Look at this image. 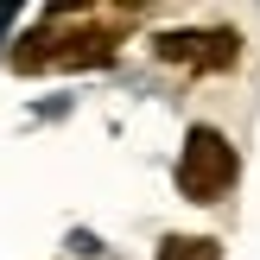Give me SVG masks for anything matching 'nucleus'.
<instances>
[{
	"label": "nucleus",
	"instance_id": "f257e3e1",
	"mask_svg": "<svg viewBox=\"0 0 260 260\" xmlns=\"http://www.w3.org/2000/svg\"><path fill=\"white\" fill-rule=\"evenodd\" d=\"M178 197L184 203H229L241 184V146L222 134L216 121H190L184 127V146H178Z\"/></svg>",
	"mask_w": 260,
	"mask_h": 260
},
{
	"label": "nucleus",
	"instance_id": "f03ea898",
	"mask_svg": "<svg viewBox=\"0 0 260 260\" xmlns=\"http://www.w3.org/2000/svg\"><path fill=\"white\" fill-rule=\"evenodd\" d=\"M152 57L178 63L190 76H222L241 63V32L235 25H184V32H159L152 38Z\"/></svg>",
	"mask_w": 260,
	"mask_h": 260
},
{
	"label": "nucleus",
	"instance_id": "7ed1b4c3",
	"mask_svg": "<svg viewBox=\"0 0 260 260\" xmlns=\"http://www.w3.org/2000/svg\"><path fill=\"white\" fill-rule=\"evenodd\" d=\"M152 260H222V241L216 235H159V248H152Z\"/></svg>",
	"mask_w": 260,
	"mask_h": 260
}]
</instances>
